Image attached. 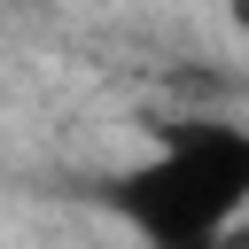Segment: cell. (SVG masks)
Listing matches in <instances>:
<instances>
[{"label":"cell","mask_w":249,"mask_h":249,"mask_svg":"<svg viewBox=\"0 0 249 249\" xmlns=\"http://www.w3.org/2000/svg\"><path fill=\"white\" fill-rule=\"evenodd\" d=\"M109 218L140 249H233V233L249 226V124H163L109 179Z\"/></svg>","instance_id":"cell-1"},{"label":"cell","mask_w":249,"mask_h":249,"mask_svg":"<svg viewBox=\"0 0 249 249\" xmlns=\"http://www.w3.org/2000/svg\"><path fill=\"white\" fill-rule=\"evenodd\" d=\"M233 23H241V31H249V0H233Z\"/></svg>","instance_id":"cell-2"}]
</instances>
